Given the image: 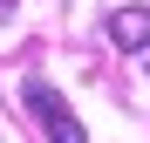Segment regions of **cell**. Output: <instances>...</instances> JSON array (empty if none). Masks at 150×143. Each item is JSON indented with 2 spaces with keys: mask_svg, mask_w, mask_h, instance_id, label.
Instances as JSON below:
<instances>
[{
  "mask_svg": "<svg viewBox=\"0 0 150 143\" xmlns=\"http://www.w3.org/2000/svg\"><path fill=\"white\" fill-rule=\"evenodd\" d=\"M21 102L34 109V123H41V136H48V143H89V130L75 123L68 95H62L55 82H41V75H28V82H21Z\"/></svg>",
  "mask_w": 150,
  "mask_h": 143,
  "instance_id": "cell-1",
  "label": "cell"
},
{
  "mask_svg": "<svg viewBox=\"0 0 150 143\" xmlns=\"http://www.w3.org/2000/svg\"><path fill=\"white\" fill-rule=\"evenodd\" d=\"M109 41H116L130 61L150 68V7H116V14H109Z\"/></svg>",
  "mask_w": 150,
  "mask_h": 143,
  "instance_id": "cell-2",
  "label": "cell"
}]
</instances>
